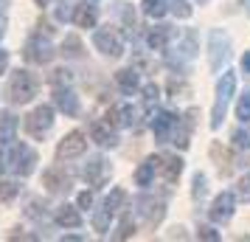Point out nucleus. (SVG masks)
<instances>
[{"instance_id": "1", "label": "nucleus", "mask_w": 250, "mask_h": 242, "mask_svg": "<svg viewBox=\"0 0 250 242\" xmlns=\"http://www.w3.org/2000/svg\"><path fill=\"white\" fill-rule=\"evenodd\" d=\"M37 169V152L28 147V144H0V172H14L20 177H28V175Z\"/></svg>"}, {"instance_id": "2", "label": "nucleus", "mask_w": 250, "mask_h": 242, "mask_svg": "<svg viewBox=\"0 0 250 242\" xmlns=\"http://www.w3.org/2000/svg\"><path fill=\"white\" fill-rule=\"evenodd\" d=\"M236 93V73L225 70L222 79L216 82V99H214V107H211V130H219L222 121H225V113H228V104Z\"/></svg>"}, {"instance_id": "3", "label": "nucleus", "mask_w": 250, "mask_h": 242, "mask_svg": "<svg viewBox=\"0 0 250 242\" xmlns=\"http://www.w3.org/2000/svg\"><path fill=\"white\" fill-rule=\"evenodd\" d=\"M37 96V79L31 70L17 68L9 76V102L12 104H28Z\"/></svg>"}, {"instance_id": "4", "label": "nucleus", "mask_w": 250, "mask_h": 242, "mask_svg": "<svg viewBox=\"0 0 250 242\" xmlns=\"http://www.w3.org/2000/svg\"><path fill=\"white\" fill-rule=\"evenodd\" d=\"M230 57V37L225 31H211L208 34V62H211V70L219 73L222 65Z\"/></svg>"}, {"instance_id": "5", "label": "nucleus", "mask_w": 250, "mask_h": 242, "mask_svg": "<svg viewBox=\"0 0 250 242\" xmlns=\"http://www.w3.org/2000/svg\"><path fill=\"white\" fill-rule=\"evenodd\" d=\"M51 127H54V107H51V104L34 107V110L28 113V118H25V130H28V135H34V138L48 135Z\"/></svg>"}, {"instance_id": "6", "label": "nucleus", "mask_w": 250, "mask_h": 242, "mask_svg": "<svg viewBox=\"0 0 250 242\" xmlns=\"http://www.w3.org/2000/svg\"><path fill=\"white\" fill-rule=\"evenodd\" d=\"M93 45H96V51H102L104 57L110 59H118L121 54H124V40H121V34L115 31V28H99L96 34H93Z\"/></svg>"}, {"instance_id": "7", "label": "nucleus", "mask_w": 250, "mask_h": 242, "mask_svg": "<svg viewBox=\"0 0 250 242\" xmlns=\"http://www.w3.org/2000/svg\"><path fill=\"white\" fill-rule=\"evenodd\" d=\"M23 57L28 59V62H34V65H48L51 59L57 57V51H54V45L48 43V37H31L28 43H25L23 48Z\"/></svg>"}, {"instance_id": "8", "label": "nucleus", "mask_w": 250, "mask_h": 242, "mask_svg": "<svg viewBox=\"0 0 250 242\" xmlns=\"http://www.w3.org/2000/svg\"><path fill=\"white\" fill-rule=\"evenodd\" d=\"M84 150H87V135L79 132V130H73V132H68V135L57 144V158L59 161H70V158L84 155Z\"/></svg>"}, {"instance_id": "9", "label": "nucleus", "mask_w": 250, "mask_h": 242, "mask_svg": "<svg viewBox=\"0 0 250 242\" xmlns=\"http://www.w3.org/2000/svg\"><path fill=\"white\" fill-rule=\"evenodd\" d=\"M138 214H141L146 228H155L166 217V206H163V200H155V197H141L138 200Z\"/></svg>"}, {"instance_id": "10", "label": "nucleus", "mask_w": 250, "mask_h": 242, "mask_svg": "<svg viewBox=\"0 0 250 242\" xmlns=\"http://www.w3.org/2000/svg\"><path fill=\"white\" fill-rule=\"evenodd\" d=\"M236 197L239 195H233V192L216 195L211 208H208V217L214 220V222H228V220L233 217V211H236Z\"/></svg>"}, {"instance_id": "11", "label": "nucleus", "mask_w": 250, "mask_h": 242, "mask_svg": "<svg viewBox=\"0 0 250 242\" xmlns=\"http://www.w3.org/2000/svg\"><path fill=\"white\" fill-rule=\"evenodd\" d=\"M110 172H113V166L104 161L102 155H96V158H90V161H87V166H84V180H87L93 189H99V186L107 183Z\"/></svg>"}, {"instance_id": "12", "label": "nucleus", "mask_w": 250, "mask_h": 242, "mask_svg": "<svg viewBox=\"0 0 250 242\" xmlns=\"http://www.w3.org/2000/svg\"><path fill=\"white\" fill-rule=\"evenodd\" d=\"M177 115L169 113V110H160L155 118H152V132H155V138L158 141H169L174 135V127H177Z\"/></svg>"}, {"instance_id": "13", "label": "nucleus", "mask_w": 250, "mask_h": 242, "mask_svg": "<svg viewBox=\"0 0 250 242\" xmlns=\"http://www.w3.org/2000/svg\"><path fill=\"white\" fill-rule=\"evenodd\" d=\"M54 104H57L59 110L68 115V118H76V115H79V96L70 90V85L57 88V90H54Z\"/></svg>"}, {"instance_id": "14", "label": "nucleus", "mask_w": 250, "mask_h": 242, "mask_svg": "<svg viewBox=\"0 0 250 242\" xmlns=\"http://www.w3.org/2000/svg\"><path fill=\"white\" fill-rule=\"evenodd\" d=\"M90 138L96 141V144H99V147H104V150H107V147H110V150H113V147H118V135H115V130H113V124H110V121H93L90 124Z\"/></svg>"}, {"instance_id": "15", "label": "nucleus", "mask_w": 250, "mask_h": 242, "mask_svg": "<svg viewBox=\"0 0 250 242\" xmlns=\"http://www.w3.org/2000/svg\"><path fill=\"white\" fill-rule=\"evenodd\" d=\"M160 172V155H152V158H146V161L138 166V172H135V183L138 186H152V180H155V175Z\"/></svg>"}, {"instance_id": "16", "label": "nucleus", "mask_w": 250, "mask_h": 242, "mask_svg": "<svg viewBox=\"0 0 250 242\" xmlns=\"http://www.w3.org/2000/svg\"><path fill=\"white\" fill-rule=\"evenodd\" d=\"M194 115H197V110H188V113H186V118H180V121H177V127H174V135H171V141H174L180 150H186V147H188L191 127H194Z\"/></svg>"}, {"instance_id": "17", "label": "nucleus", "mask_w": 250, "mask_h": 242, "mask_svg": "<svg viewBox=\"0 0 250 242\" xmlns=\"http://www.w3.org/2000/svg\"><path fill=\"white\" fill-rule=\"evenodd\" d=\"M160 172H163V180L166 183H174L177 177L183 175V158H177V155H160Z\"/></svg>"}, {"instance_id": "18", "label": "nucleus", "mask_w": 250, "mask_h": 242, "mask_svg": "<svg viewBox=\"0 0 250 242\" xmlns=\"http://www.w3.org/2000/svg\"><path fill=\"white\" fill-rule=\"evenodd\" d=\"M73 23L79 25V28H96V23H99V9H96L93 3H82V6H76V12H73Z\"/></svg>"}, {"instance_id": "19", "label": "nucleus", "mask_w": 250, "mask_h": 242, "mask_svg": "<svg viewBox=\"0 0 250 242\" xmlns=\"http://www.w3.org/2000/svg\"><path fill=\"white\" fill-rule=\"evenodd\" d=\"M42 183H45L48 192L59 195V192H68L70 189V177L62 172V169H48V172L42 175Z\"/></svg>"}, {"instance_id": "20", "label": "nucleus", "mask_w": 250, "mask_h": 242, "mask_svg": "<svg viewBox=\"0 0 250 242\" xmlns=\"http://www.w3.org/2000/svg\"><path fill=\"white\" fill-rule=\"evenodd\" d=\"M107 121H110L113 127H132V124H135V110H132L129 104L113 107V110L107 113Z\"/></svg>"}, {"instance_id": "21", "label": "nucleus", "mask_w": 250, "mask_h": 242, "mask_svg": "<svg viewBox=\"0 0 250 242\" xmlns=\"http://www.w3.org/2000/svg\"><path fill=\"white\" fill-rule=\"evenodd\" d=\"M115 85H118V90L126 93V96H132V93L141 88V79H138V70L132 68H124V70H118L115 73Z\"/></svg>"}, {"instance_id": "22", "label": "nucleus", "mask_w": 250, "mask_h": 242, "mask_svg": "<svg viewBox=\"0 0 250 242\" xmlns=\"http://www.w3.org/2000/svg\"><path fill=\"white\" fill-rule=\"evenodd\" d=\"M57 222L62 225V228H79L82 225V214H79V208L76 206H59L57 208Z\"/></svg>"}, {"instance_id": "23", "label": "nucleus", "mask_w": 250, "mask_h": 242, "mask_svg": "<svg viewBox=\"0 0 250 242\" xmlns=\"http://www.w3.org/2000/svg\"><path fill=\"white\" fill-rule=\"evenodd\" d=\"M211 158H214V163L219 166V172L222 175H230V169H233V155L219 144V141H214L211 144Z\"/></svg>"}, {"instance_id": "24", "label": "nucleus", "mask_w": 250, "mask_h": 242, "mask_svg": "<svg viewBox=\"0 0 250 242\" xmlns=\"http://www.w3.org/2000/svg\"><path fill=\"white\" fill-rule=\"evenodd\" d=\"M171 40V28L169 25H158V28H152L146 34V43L152 51H166V45H169Z\"/></svg>"}, {"instance_id": "25", "label": "nucleus", "mask_w": 250, "mask_h": 242, "mask_svg": "<svg viewBox=\"0 0 250 242\" xmlns=\"http://www.w3.org/2000/svg\"><path fill=\"white\" fill-rule=\"evenodd\" d=\"M14 132H17V118L12 113H0V144H12Z\"/></svg>"}, {"instance_id": "26", "label": "nucleus", "mask_w": 250, "mask_h": 242, "mask_svg": "<svg viewBox=\"0 0 250 242\" xmlns=\"http://www.w3.org/2000/svg\"><path fill=\"white\" fill-rule=\"evenodd\" d=\"M141 6H144V14L152 17V20H160L163 14L169 12V0H144Z\"/></svg>"}, {"instance_id": "27", "label": "nucleus", "mask_w": 250, "mask_h": 242, "mask_svg": "<svg viewBox=\"0 0 250 242\" xmlns=\"http://www.w3.org/2000/svg\"><path fill=\"white\" fill-rule=\"evenodd\" d=\"M113 214L115 211H110L107 206H102L96 214H93V228L99 231V234H107V231H110V222H113Z\"/></svg>"}, {"instance_id": "28", "label": "nucleus", "mask_w": 250, "mask_h": 242, "mask_svg": "<svg viewBox=\"0 0 250 242\" xmlns=\"http://www.w3.org/2000/svg\"><path fill=\"white\" fill-rule=\"evenodd\" d=\"M62 54L65 57H82V40L79 37H73V34H68L65 37V43H62Z\"/></svg>"}, {"instance_id": "29", "label": "nucleus", "mask_w": 250, "mask_h": 242, "mask_svg": "<svg viewBox=\"0 0 250 242\" xmlns=\"http://www.w3.org/2000/svg\"><path fill=\"white\" fill-rule=\"evenodd\" d=\"M169 12L177 20H188L191 17V6H188V0H169Z\"/></svg>"}, {"instance_id": "30", "label": "nucleus", "mask_w": 250, "mask_h": 242, "mask_svg": "<svg viewBox=\"0 0 250 242\" xmlns=\"http://www.w3.org/2000/svg\"><path fill=\"white\" fill-rule=\"evenodd\" d=\"M124 203H126V192L124 189H113V192L107 195V200H104V206L110 208V211H118Z\"/></svg>"}, {"instance_id": "31", "label": "nucleus", "mask_w": 250, "mask_h": 242, "mask_svg": "<svg viewBox=\"0 0 250 242\" xmlns=\"http://www.w3.org/2000/svg\"><path fill=\"white\" fill-rule=\"evenodd\" d=\"M17 195H20V186L14 183V180H0V200H3V203L14 200Z\"/></svg>"}, {"instance_id": "32", "label": "nucleus", "mask_w": 250, "mask_h": 242, "mask_svg": "<svg viewBox=\"0 0 250 242\" xmlns=\"http://www.w3.org/2000/svg\"><path fill=\"white\" fill-rule=\"evenodd\" d=\"M160 99V88L158 85H146L144 88V110H152V104H158Z\"/></svg>"}, {"instance_id": "33", "label": "nucleus", "mask_w": 250, "mask_h": 242, "mask_svg": "<svg viewBox=\"0 0 250 242\" xmlns=\"http://www.w3.org/2000/svg\"><path fill=\"white\" fill-rule=\"evenodd\" d=\"M132 234H135V220L129 217V214H124V220H121V225H118V234H115V237H118V240H129Z\"/></svg>"}, {"instance_id": "34", "label": "nucleus", "mask_w": 250, "mask_h": 242, "mask_svg": "<svg viewBox=\"0 0 250 242\" xmlns=\"http://www.w3.org/2000/svg\"><path fill=\"white\" fill-rule=\"evenodd\" d=\"M236 115L242 121H250V90L245 96H239V104H236Z\"/></svg>"}, {"instance_id": "35", "label": "nucleus", "mask_w": 250, "mask_h": 242, "mask_svg": "<svg viewBox=\"0 0 250 242\" xmlns=\"http://www.w3.org/2000/svg\"><path fill=\"white\" fill-rule=\"evenodd\" d=\"M70 82H73V76H70V70H65V68H57L54 73H51V85H57V88L70 85Z\"/></svg>"}, {"instance_id": "36", "label": "nucleus", "mask_w": 250, "mask_h": 242, "mask_svg": "<svg viewBox=\"0 0 250 242\" xmlns=\"http://www.w3.org/2000/svg\"><path fill=\"white\" fill-rule=\"evenodd\" d=\"M233 144H236L239 150H250V132L248 130H236L233 132Z\"/></svg>"}, {"instance_id": "37", "label": "nucleus", "mask_w": 250, "mask_h": 242, "mask_svg": "<svg viewBox=\"0 0 250 242\" xmlns=\"http://www.w3.org/2000/svg\"><path fill=\"white\" fill-rule=\"evenodd\" d=\"M197 237L205 240V242H216L219 240V231H214L211 225H200V228H197Z\"/></svg>"}, {"instance_id": "38", "label": "nucleus", "mask_w": 250, "mask_h": 242, "mask_svg": "<svg viewBox=\"0 0 250 242\" xmlns=\"http://www.w3.org/2000/svg\"><path fill=\"white\" fill-rule=\"evenodd\" d=\"M236 195H239V200H245V203H250V175H245V177L239 180Z\"/></svg>"}, {"instance_id": "39", "label": "nucleus", "mask_w": 250, "mask_h": 242, "mask_svg": "<svg viewBox=\"0 0 250 242\" xmlns=\"http://www.w3.org/2000/svg\"><path fill=\"white\" fill-rule=\"evenodd\" d=\"M191 195H194V197H203V195H205V175H203V172L194 175V189H191Z\"/></svg>"}, {"instance_id": "40", "label": "nucleus", "mask_w": 250, "mask_h": 242, "mask_svg": "<svg viewBox=\"0 0 250 242\" xmlns=\"http://www.w3.org/2000/svg\"><path fill=\"white\" fill-rule=\"evenodd\" d=\"M76 203H79V208H90L93 206V192H82Z\"/></svg>"}, {"instance_id": "41", "label": "nucleus", "mask_w": 250, "mask_h": 242, "mask_svg": "<svg viewBox=\"0 0 250 242\" xmlns=\"http://www.w3.org/2000/svg\"><path fill=\"white\" fill-rule=\"evenodd\" d=\"M9 68V51H0V73Z\"/></svg>"}, {"instance_id": "42", "label": "nucleus", "mask_w": 250, "mask_h": 242, "mask_svg": "<svg viewBox=\"0 0 250 242\" xmlns=\"http://www.w3.org/2000/svg\"><path fill=\"white\" fill-rule=\"evenodd\" d=\"M242 70L250 73V51H245V57H242Z\"/></svg>"}, {"instance_id": "43", "label": "nucleus", "mask_w": 250, "mask_h": 242, "mask_svg": "<svg viewBox=\"0 0 250 242\" xmlns=\"http://www.w3.org/2000/svg\"><path fill=\"white\" fill-rule=\"evenodd\" d=\"M6 25H9L6 23V14H0V40H3V34H6Z\"/></svg>"}, {"instance_id": "44", "label": "nucleus", "mask_w": 250, "mask_h": 242, "mask_svg": "<svg viewBox=\"0 0 250 242\" xmlns=\"http://www.w3.org/2000/svg\"><path fill=\"white\" fill-rule=\"evenodd\" d=\"M242 6H245V9H248V14H250V0H242Z\"/></svg>"}, {"instance_id": "45", "label": "nucleus", "mask_w": 250, "mask_h": 242, "mask_svg": "<svg viewBox=\"0 0 250 242\" xmlns=\"http://www.w3.org/2000/svg\"><path fill=\"white\" fill-rule=\"evenodd\" d=\"M48 3H51V0H37V6H48Z\"/></svg>"}, {"instance_id": "46", "label": "nucleus", "mask_w": 250, "mask_h": 242, "mask_svg": "<svg viewBox=\"0 0 250 242\" xmlns=\"http://www.w3.org/2000/svg\"><path fill=\"white\" fill-rule=\"evenodd\" d=\"M197 3H200V6H205V3H211V0H197Z\"/></svg>"}]
</instances>
